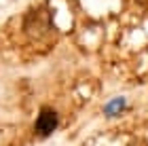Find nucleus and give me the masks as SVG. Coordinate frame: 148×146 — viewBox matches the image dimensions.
Wrapping results in <instances>:
<instances>
[{"instance_id":"f257e3e1","label":"nucleus","mask_w":148,"mask_h":146,"mask_svg":"<svg viewBox=\"0 0 148 146\" xmlns=\"http://www.w3.org/2000/svg\"><path fill=\"white\" fill-rule=\"evenodd\" d=\"M57 123H59L57 112L51 110V108H42L38 119H36V134L38 136H51L53 131H55Z\"/></svg>"},{"instance_id":"f03ea898","label":"nucleus","mask_w":148,"mask_h":146,"mask_svg":"<svg viewBox=\"0 0 148 146\" xmlns=\"http://www.w3.org/2000/svg\"><path fill=\"white\" fill-rule=\"evenodd\" d=\"M123 106H125V99L123 97H116L114 102L106 104V114H116V112L123 110Z\"/></svg>"}]
</instances>
